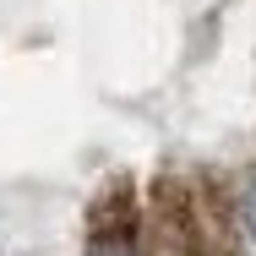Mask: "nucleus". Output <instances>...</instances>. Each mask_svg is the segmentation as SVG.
<instances>
[{"instance_id": "obj_1", "label": "nucleus", "mask_w": 256, "mask_h": 256, "mask_svg": "<svg viewBox=\"0 0 256 256\" xmlns=\"http://www.w3.org/2000/svg\"><path fill=\"white\" fill-rule=\"evenodd\" d=\"M82 256H169V251L148 218V202L131 186H109L88 218V251Z\"/></svg>"}, {"instance_id": "obj_2", "label": "nucleus", "mask_w": 256, "mask_h": 256, "mask_svg": "<svg viewBox=\"0 0 256 256\" xmlns=\"http://www.w3.org/2000/svg\"><path fill=\"white\" fill-rule=\"evenodd\" d=\"M234 218H240V234L256 246V174L240 186V196H234Z\"/></svg>"}]
</instances>
